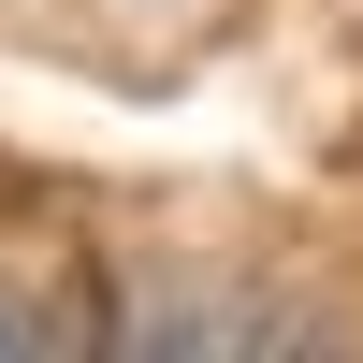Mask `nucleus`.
Returning <instances> with one entry per match:
<instances>
[{"instance_id":"f257e3e1","label":"nucleus","mask_w":363,"mask_h":363,"mask_svg":"<svg viewBox=\"0 0 363 363\" xmlns=\"http://www.w3.org/2000/svg\"><path fill=\"white\" fill-rule=\"evenodd\" d=\"M116 363H335V335L262 277H145L116 320Z\"/></svg>"},{"instance_id":"f03ea898","label":"nucleus","mask_w":363,"mask_h":363,"mask_svg":"<svg viewBox=\"0 0 363 363\" xmlns=\"http://www.w3.org/2000/svg\"><path fill=\"white\" fill-rule=\"evenodd\" d=\"M0 363H87V320L58 277H0Z\"/></svg>"}]
</instances>
